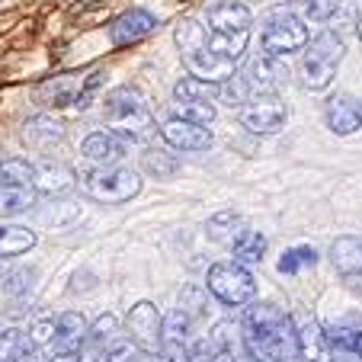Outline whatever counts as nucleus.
Masks as SVG:
<instances>
[{
	"mask_svg": "<svg viewBox=\"0 0 362 362\" xmlns=\"http://www.w3.org/2000/svg\"><path fill=\"white\" fill-rule=\"evenodd\" d=\"M192 317L183 311H170L164 317V337H160V359L164 362H186L189 356V334H192Z\"/></svg>",
	"mask_w": 362,
	"mask_h": 362,
	"instance_id": "obj_16",
	"label": "nucleus"
},
{
	"mask_svg": "<svg viewBox=\"0 0 362 362\" xmlns=\"http://www.w3.org/2000/svg\"><path fill=\"white\" fill-rule=\"evenodd\" d=\"M238 74L244 77L253 93H279V87L288 81V64H286V58L260 52V55L247 58Z\"/></svg>",
	"mask_w": 362,
	"mask_h": 362,
	"instance_id": "obj_10",
	"label": "nucleus"
},
{
	"mask_svg": "<svg viewBox=\"0 0 362 362\" xmlns=\"http://www.w3.org/2000/svg\"><path fill=\"white\" fill-rule=\"evenodd\" d=\"M301 7H305V20L327 23L330 16H337V10H340V0H308V4H301Z\"/></svg>",
	"mask_w": 362,
	"mask_h": 362,
	"instance_id": "obj_35",
	"label": "nucleus"
},
{
	"mask_svg": "<svg viewBox=\"0 0 362 362\" xmlns=\"http://www.w3.org/2000/svg\"><path fill=\"white\" fill-rule=\"evenodd\" d=\"M29 340H33L35 346L48 349V343L55 340V317H39V321H33V327H29Z\"/></svg>",
	"mask_w": 362,
	"mask_h": 362,
	"instance_id": "obj_37",
	"label": "nucleus"
},
{
	"mask_svg": "<svg viewBox=\"0 0 362 362\" xmlns=\"http://www.w3.org/2000/svg\"><path fill=\"white\" fill-rule=\"evenodd\" d=\"M288 4H308V0H288Z\"/></svg>",
	"mask_w": 362,
	"mask_h": 362,
	"instance_id": "obj_43",
	"label": "nucleus"
},
{
	"mask_svg": "<svg viewBox=\"0 0 362 362\" xmlns=\"http://www.w3.org/2000/svg\"><path fill=\"white\" fill-rule=\"evenodd\" d=\"M0 186H4V183H0Z\"/></svg>",
	"mask_w": 362,
	"mask_h": 362,
	"instance_id": "obj_44",
	"label": "nucleus"
},
{
	"mask_svg": "<svg viewBox=\"0 0 362 362\" xmlns=\"http://www.w3.org/2000/svg\"><path fill=\"white\" fill-rule=\"evenodd\" d=\"M330 263H334V269L343 279L349 282L362 279V238H353V234L337 238L330 244Z\"/></svg>",
	"mask_w": 362,
	"mask_h": 362,
	"instance_id": "obj_20",
	"label": "nucleus"
},
{
	"mask_svg": "<svg viewBox=\"0 0 362 362\" xmlns=\"http://www.w3.org/2000/svg\"><path fill=\"white\" fill-rule=\"evenodd\" d=\"M205 23H209V45H212V52L231 58V62L244 58L247 45H250V33H253V13L244 4L221 0V4H215L209 10Z\"/></svg>",
	"mask_w": 362,
	"mask_h": 362,
	"instance_id": "obj_4",
	"label": "nucleus"
},
{
	"mask_svg": "<svg viewBox=\"0 0 362 362\" xmlns=\"http://www.w3.org/2000/svg\"><path fill=\"white\" fill-rule=\"evenodd\" d=\"M160 138L173 151H209L215 141L209 125L189 122V119H180V116H170L160 122Z\"/></svg>",
	"mask_w": 362,
	"mask_h": 362,
	"instance_id": "obj_14",
	"label": "nucleus"
},
{
	"mask_svg": "<svg viewBox=\"0 0 362 362\" xmlns=\"http://www.w3.org/2000/svg\"><path fill=\"white\" fill-rule=\"evenodd\" d=\"M45 356H48V353H45V349H42V346H33V349H29V353H23L16 362H48Z\"/></svg>",
	"mask_w": 362,
	"mask_h": 362,
	"instance_id": "obj_40",
	"label": "nucleus"
},
{
	"mask_svg": "<svg viewBox=\"0 0 362 362\" xmlns=\"http://www.w3.org/2000/svg\"><path fill=\"white\" fill-rule=\"evenodd\" d=\"M247 231H250V228H247V218L240 212H234V209L215 212L212 218L205 221V234H209V240L218 244V247H228V250H231Z\"/></svg>",
	"mask_w": 362,
	"mask_h": 362,
	"instance_id": "obj_21",
	"label": "nucleus"
},
{
	"mask_svg": "<svg viewBox=\"0 0 362 362\" xmlns=\"http://www.w3.org/2000/svg\"><path fill=\"white\" fill-rule=\"evenodd\" d=\"M298 362H324V359H298Z\"/></svg>",
	"mask_w": 362,
	"mask_h": 362,
	"instance_id": "obj_42",
	"label": "nucleus"
},
{
	"mask_svg": "<svg viewBox=\"0 0 362 362\" xmlns=\"http://www.w3.org/2000/svg\"><path fill=\"white\" fill-rule=\"evenodd\" d=\"M154 29H158V16L148 13V10H141V7H135V10H125L122 16H116V20H112V26H110V42H112L116 48L135 45V42L148 39Z\"/></svg>",
	"mask_w": 362,
	"mask_h": 362,
	"instance_id": "obj_17",
	"label": "nucleus"
},
{
	"mask_svg": "<svg viewBox=\"0 0 362 362\" xmlns=\"http://www.w3.org/2000/svg\"><path fill=\"white\" fill-rule=\"evenodd\" d=\"M205 292H209V288L186 286L183 292H180V311H183V315H189L192 321H199V317L205 315Z\"/></svg>",
	"mask_w": 362,
	"mask_h": 362,
	"instance_id": "obj_34",
	"label": "nucleus"
},
{
	"mask_svg": "<svg viewBox=\"0 0 362 362\" xmlns=\"http://www.w3.org/2000/svg\"><path fill=\"white\" fill-rule=\"evenodd\" d=\"M90 337V324L81 311H62L55 317V340L48 343L45 353L55 356V359H74L83 346H87Z\"/></svg>",
	"mask_w": 362,
	"mask_h": 362,
	"instance_id": "obj_11",
	"label": "nucleus"
},
{
	"mask_svg": "<svg viewBox=\"0 0 362 362\" xmlns=\"http://www.w3.org/2000/svg\"><path fill=\"white\" fill-rule=\"evenodd\" d=\"M160 337H164V317H160L154 301H138L129 311V340L141 349L160 353Z\"/></svg>",
	"mask_w": 362,
	"mask_h": 362,
	"instance_id": "obj_12",
	"label": "nucleus"
},
{
	"mask_svg": "<svg viewBox=\"0 0 362 362\" xmlns=\"http://www.w3.org/2000/svg\"><path fill=\"white\" fill-rule=\"evenodd\" d=\"M170 151H173L170 144H167V148H144V154H141L144 173H151V177H158V180L173 177L180 160H177V154H170Z\"/></svg>",
	"mask_w": 362,
	"mask_h": 362,
	"instance_id": "obj_28",
	"label": "nucleus"
},
{
	"mask_svg": "<svg viewBox=\"0 0 362 362\" xmlns=\"http://www.w3.org/2000/svg\"><path fill=\"white\" fill-rule=\"evenodd\" d=\"M324 125L340 138L356 135V132L362 129V103L349 93L330 96L327 106H324Z\"/></svg>",
	"mask_w": 362,
	"mask_h": 362,
	"instance_id": "obj_15",
	"label": "nucleus"
},
{
	"mask_svg": "<svg viewBox=\"0 0 362 362\" xmlns=\"http://www.w3.org/2000/svg\"><path fill=\"white\" fill-rule=\"evenodd\" d=\"M0 330H4V327H0Z\"/></svg>",
	"mask_w": 362,
	"mask_h": 362,
	"instance_id": "obj_45",
	"label": "nucleus"
},
{
	"mask_svg": "<svg viewBox=\"0 0 362 362\" xmlns=\"http://www.w3.org/2000/svg\"><path fill=\"white\" fill-rule=\"evenodd\" d=\"M356 33H359V39H362V10H359V20H356Z\"/></svg>",
	"mask_w": 362,
	"mask_h": 362,
	"instance_id": "obj_41",
	"label": "nucleus"
},
{
	"mask_svg": "<svg viewBox=\"0 0 362 362\" xmlns=\"http://www.w3.org/2000/svg\"><path fill=\"white\" fill-rule=\"evenodd\" d=\"M35 343L29 340V334L16 327H4L0 330V362H16L23 353H29Z\"/></svg>",
	"mask_w": 362,
	"mask_h": 362,
	"instance_id": "obj_32",
	"label": "nucleus"
},
{
	"mask_svg": "<svg viewBox=\"0 0 362 362\" xmlns=\"http://www.w3.org/2000/svg\"><path fill=\"white\" fill-rule=\"evenodd\" d=\"M77 186V170L62 160H42L35 164V177H33V189L42 196H64Z\"/></svg>",
	"mask_w": 362,
	"mask_h": 362,
	"instance_id": "obj_19",
	"label": "nucleus"
},
{
	"mask_svg": "<svg viewBox=\"0 0 362 362\" xmlns=\"http://www.w3.org/2000/svg\"><path fill=\"white\" fill-rule=\"evenodd\" d=\"M71 362H106V353H103V349H96V346H90V343H87V346H83L81 353H77Z\"/></svg>",
	"mask_w": 362,
	"mask_h": 362,
	"instance_id": "obj_39",
	"label": "nucleus"
},
{
	"mask_svg": "<svg viewBox=\"0 0 362 362\" xmlns=\"http://www.w3.org/2000/svg\"><path fill=\"white\" fill-rule=\"evenodd\" d=\"M35 273L33 269H16V273H10L7 279H4V286H0V292L7 295V298H16V295L29 292V286H33Z\"/></svg>",
	"mask_w": 362,
	"mask_h": 362,
	"instance_id": "obj_36",
	"label": "nucleus"
},
{
	"mask_svg": "<svg viewBox=\"0 0 362 362\" xmlns=\"http://www.w3.org/2000/svg\"><path fill=\"white\" fill-rule=\"evenodd\" d=\"M343 55H346V48H343V39L334 33V29L317 33L315 39L301 48V68H298L301 87L305 90H327L330 83H334L337 71H340Z\"/></svg>",
	"mask_w": 362,
	"mask_h": 362,
	"instance_id": "obj_5",
	"label": "nucleus"
},
{
	"mask_svg": "<svg viewBox=\"0 0 362 362\" xmlns=\"http://www.w3.org/2000/svg\"><path fill=\"white\" fill-rule=\"evenodd\" d=\"M173 39H177L180 55H183L189 74L202 77V81H212V83H225L228 77L238 74V62L212 52V45H209V29L199 20H183L177 26Z\"/></svg>",
	"mask_w": 362,
	"mask_h": 362,
	"instance_id": "obj_3",
	"label": "nucleus"
},
{
	"mask_svg": "<svg viewBox=\"0 0 362 362\" xmlns=\"http://www.w3.org/2000/svg\"><path fill=\"white\" fill-rule=\"evenodd\" d=\"M311 42V33H308L305 20L295 13H288V10H273V13L267 16V23H263L260 29V45L263 52H269V55H292V52H301V48Z\"/></svg>",
	"mask_w": 362,
	"mask_h": 362,
	"instance_id": "obj_8",
	"label": "nucleus"
},
{
	"mask_svg": "<svg viewBox=\"0 0 362 362\" xmlns=\"http://www.w3.org/2000/svg\"><path fill=\"white\" fill-rule=\"evenodd\" d=\"M35 205L33 186H0V218H16Z\"/></svg>",
	"mask_w": 362,
	"mask_h": 362,
	"instance_id": "obj_24",
	"label": "nucleus"
},
{
	"mask_svg": "<svg viewBox=\"0 0 362 362\" xmlns=\"http://www.w3.org/2000/svg\"><path fill=\"white\" fill-rule=\"evenodd\" d=\"M315 267H317V250L311 244L288 247V250H282L279 263H276V269H279L282 276H295V273H301V269H315Z\"/></svg>",
	"mask_w": 362,
	"mask_h": 362,
	"instance_id": "obj_27",
	"label": "nucleus"
},
{
	"mask_svg": "<svg viewBox=\"0 0 362 362\" xmlns=\"http://www.w3.org/2000/svg\"><path fill=\"white\" fill-rule=\"evenodd\" d=\"M35 231L23 225H0V257H20L35 247Z\"/></svg>",
	"mask_w": 362,
	"mask_h": 362,
	"instance_id": "obj_25",
	"label": "nucleus"
},
{
	"mask_svg": "<svg viewBox=\"0 0 362 362\" xmlns=\"http://www.w3.org/2000/svg\"><path fill=\"white\" fill-rule=\"evenodd\" d=\"M170 116L189 119V122H199V125H212L218 110H215V100H177V96H173Z\"/></svg>",
	"mask_w": 362,
	"mask_h": 362,
	"instance_id": "obj_26",
	"label": "nucleus"
},
{
	"mask_svg": "<svg viewBox=\"0 0 362 362\" xmlns=\"http://www.w3.org/2000/svg\"><path fill=\"white\" fill-rule=\"evenodd\" d=\"M62 141H64V129L52 116H33L23 125V144H29L33 151H52Z\"/></svg>",
	"mask_w": 362,
	"mask_h": 362,
	"instance_id": "obj_22",
	"label": "nucleus"
},
{
	"mask_svg": "<svg viewBox=\"0 0 362 362\" xmlns=\"http://www.w3.org/2000/svg\"><path fill=\"white\" fill-rule=\"evenodd\" d=\"M240 340L247 353L260 362H298L301 340L298 324L292 315L269 301H250L244 305V321H240Z\"/></svg>",
	"mask_w": 362,
	"mask_h": 362,
	"instance_id": "obj_1",
	"label": "nucleus"
},
{
	"mask_svg": "<svg viewBox=\"0 0 362 362\" xmlns=\"http://www.w3.org/2000/svg\"><path fill=\"white\" fill-rule=\"evenodd\" d=\"M324 362H362V327L340 321L324 327Z\"/></svg>",
	"mask_w": 362,
	"mask_h": 362,
	"instance_id": "obj_13",
	"label": "nucleus"
},
{
	"mask_svg": "<svg viewBox=\"0 0 362 362\" xmlns=\"http://www.w3.org/2000/svg\"><path fill=\"white\" fill-rule=\"evenodd\" d=\"M173 96H177V100H215L218 103V83L202 81V77L189 74V77H180L177 81Z\"/></svg>",
	"mask_w": 362,
	"mask_h": 362,
	"instance_id": "obj_30",
	"label": "nucleus"
},
{
	"mask_svg": "<svg viewBox=\"0 0 362 362\" xmlns=\"http://www.w3.org/2000/svg\"><path fill=\"white\" fill-rule=\"evenodd\" d=\"M205 288L209 295L221 301L228 308H244L257 298V282H253V273L247 267H240L238 260L228 263H215L209 267V276H205Z\"/></svg>",
	"mask_w": 362,
	"mask_h": 362,
	"instance_id": "obj_7",
	"label": "nucleus"
},
{
	"mask_svg": "<svg viewBox=\"0 0 362 362\" xmlns=\"http://www.w3.org/2000/svg\"><path fill=\"white\" fill-rule=\"evenodd\" d=\"M77 183L81 189L87 192L93 202H103V205H122V202H132V199L141 192V177L129 167H93L90 164L87 170L77 173Z\"/></svg>",
	"mask_w": 362,
	"mask_h": 362,
	"instance_id": "obj_6",
	"label": "nucleus"
},
{
	"mask_svg": "<svg viewBox=\"0 0 362 362\" xmlns=\"http://www.w3.org/2000/svg\"><path fill=\"white\" fill-rule=\"evenodd\" d=\"M106 362H164L160 353L141 349L138 343H132L129 337H119L110 349H106Z\"/></svg>",
	"mask_w": 362,
	"mask_h": 362,
	"instance_id": "obj_29",
	"label": "nucleus"
},
{
	"mask_svg": "<svg viewBox=\"0 0 362 362\" xmlns=\"http://www.w3.org/2000/svg\"><path fill=\"white\" fill-rule=\"evenodd\" d=\"M103 112H106V125L116 132L122 141L129 144H144L158 135V122L151 116L144 96L135 87H116L103 100Z\"/></svg>",
	"mask_w": 362,
	"mask_h": 362,
	"instance_id": "obj_2",
	"label": "nucleus"
},
{
	"mask_svg": "<svg viewBox=\"0 0 362 362\" xmlns=\"http://www.w3.org/2000/svg\"><path fill=\"white\" fill-rule=\"evenodd\" d=\"M238 119L253 135H276L286 125L288 110L279 93H253L238 110Z\"/></svg>",
	"mask_w": 362,
	"mask_h": 362,
	"instance_id": "obj_9",
	"label": "nucleus"
},
{
	"mask_svg": "<svg viewBox=\"0 0 362 362\" xmlns=\"http://www.w3.org/2000/svg\"><path fill=\"white\" fill-rule=\"evenodd\" d=\"M186 362H215V343H212V337H209V340H192Z\"/></svg>",
	"mask_w": 362,
	"mask_h": 362,
	"instance_id": "obj_38",
	"label": "nucleus"
},
{
	"mask_svg": "<svg viewBox=\"0 0 362 362\" xmlns=\"http://www.w3.org/2000/svg\"><path fill=\"white\" fill-rule=\"evenodd\" d=\"M35 177V164L23 158H7L0 160V183L4 186H33Z\"/></svg>",
	"mask_w": 362,
	"mask_h": 362,
	"instance_id": "obj_33",
	"label": "nucleus"
},
{
	"mask_svg": "<svg viewBox=\"0 0 362 362\" xmlns=\"http://www.w3.org/2000/svg\"><path fill=\"white\" fill-rule=\"evenodd\" d=\"M119 337H122V334H119V317H116V315H100L93 324H90V337H87V343L106 353V349H110L112 343L119 340Z\"/></svg>",
	"mask_w": 362,
	"mask_h": 362,
	"instance_id": "obj_31",
	"label": "nucleus"
},
{
	"mask_svg": "<svg viewBox=\"0 0 362 362\" xmlns=\"http://www.w3.org/2000/svg\"><path fill=\"white\" fill-rule=\"evenodd\" d=\"M125 148H129V141H122L116 132L106 129V132H90L81 144V154L93 167H112L125 158Z\"/></svg>",
	"mask_w": 362,
	"mask_h": 362,
	"instance_id": "obj_18",
	"label": "nucleus"
},
{
	"mask_svg": "<svg viewBox=\"0 0 362 362\" xmlns=\"http://www.w3.org/2000/svg\"><path fill=\"white\" fill-rule=\"evenodd\" d=\"M267 247H269V240H267V234H263V231H247L244 238L231 247V253H234V260H238L240 267L250 269V267H260V263H263Z\"/></svg>",
	"mask_w": 362,
	"mask_h": 362,
	"instance_id": "obj_23",
	"label": "nucleus"
}]
</instances>
